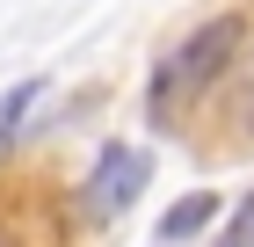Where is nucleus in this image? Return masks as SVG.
Here are the masks:
<instances>
[{"label":"nucleus","instance_id":"obj_1","mask_svg":"<svg viewBox=\"0 0 254 247\" xmlns=\"http://www.w3.org/2000/svg\"><path fill=\"white\" fill-rule=\"evenodd\" d=\"M240 37H247V22H240V15H218V22H203V29H196V37H189V44H182V51H175V58H167V66L153 73V102L167 109V102H189V95H203V87L218 80V66H225V58L240 51Z\"/></svg>","mask_w":254,"mask_h":247},{"label":"nucleus","instance_id":"obj_2","mask_svg":"<svg viewBox=\"0 0 254 247\" xmlns=\"http://www.w3.org/2000/svg\"><path fill=\"white\" fill-rule=\"evenodd\" d=\"M145 174H153V160H145V153L109 146V153H102V167H95V182H87V211H95V218L131 211V196L145 189Z\"/></svg>","mask_w":254,"mask_h":247},{"label":"nucleus","instance_id":"obj_3","mask_svg":"<svg viewBox=\"0 0 254 247\" xmlns=\"http://www.w3.org/2000/svg\"><path fill=\"white\" fill-rule=\"evenodd\" d=\"M211 211H218V196H203V189H196V196H182V204L160 218V233H167V240H196V233L211 226Z\"/></svg>","mask_w":254,"mask_h":247},{"label":"nucleus","instance_id":"obj_4","mask_svg":"<svg viewBox=\"0 0 254 247\" xmlns=\"http://www.w3.org/2000/svg\"><path fill=\"white\" fill-rule=\"evenodd\" d=\"M225 247H254V196L240 204V218H233V233H225Z\"/></svg>","mask_w":254,"mask_h":247},{"label":"nucleus","instance_id":"obj_5","mask_svg":"<svg viewBox=\"0 0 254 247\" xmlns=\"http://www.w3.org/2000/svg\"><path fill=\"white\" fill-rule=\"evenodd\" d=\"M0 247H7V240H0Z\"/></svg>","mask_w":254,"mask_h":247}]
</instances>
